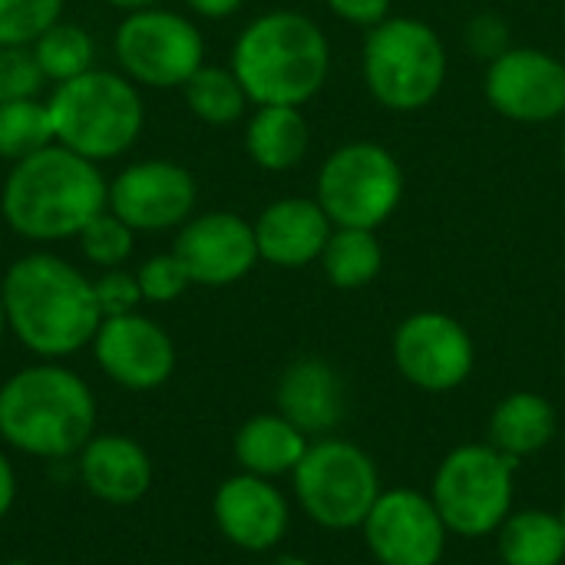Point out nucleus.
Masks as SVG:
<instances>
[{
    "label": "nucleus",
    "instance_id": "nucleus-1",
    "mask_svg": "<svg viewBox=\"0 0 565 565\" xmlns=\"http://www.w3.org/2000/svg\"><path fill=\"white\" fill-rule=\"evenodd\" d=\"M7 331L36 358L56 361L93 344L103 311L93 278L50 252L17 258L0 281Z\"/></svg>",
    "mask_w": 565,
    "mask_h": 565
},
{
    "label": "nucleus",
    "instance_id": "nucleus-2",
    "mask_svg": "<svg viewBox=\"0 0 565 565\" xmlns=\"http://www.w3.org/2000/svg\"><path fill=\"white\" fill-rule=\"evenodd\" d=\"M109 182L99 162L50 142L10 166L0 189V212L10 232L26 242H66L106 209Z\"/></svg>",
    "mask_w": 565,
    "mask_h": 565
},
{
    "label": "nucleus",
    "instance_id": "nucleus-3",
    "mask_svg": "<svg viewBox=\"0 0 565 565\" xmlns=\"http://www.w3.org/2000/svg\"><path fill=\"white\" fill-rule=\"evenodd\" d=\"M96 434L89 384L53 361L13 371L0 384V440L36 460L76 457Z\"/></svg>",
    "mask_w": 565,
    "mask_h": 565
},
{
    "label": "nucleus",
    "instance_id": "nucleus-4",
    "mask_svg": "<svg viewBox=\"0 0 565 565\" xmlns=\"http://www.w3.org/2000/svg\"><path fill=\"white\" fill-rule=\"evenodd\" d=\"M331 50L321 26L295 10L255 17L232 50V73L258 106H301L328 79Z\"/></svg>",
    "mask_w": 565,
    "mask_h": 565
},
{
    "label": "nucleus",
    "instance_id": "nucleus-5",
    "mask_svg": "<svg viewBox=\"0 0 565 565\" xmlns=\"http://www.w3.org/2000/svg\"><path fill=\"white\" fill-rule=\"evenodd\" d=\"M53 139L83 159L106 162L129 152L142 132L146 109L136 83L126 73L86 70L76 79L56 83L50 99Z\"/></svg>",
    "mask_w": 565,
    "mask_h": 565
},
{
    "label": "nucleus",
    "instance_id": "nucleus-6",
    "mask_svg": "<svg viewBox=\"0 0 565 565\" xmlns=\"http://www.w3.org/2000/svg\"><path fill=\"white\" fill-rule=\"evenodd\" d=\"M364 79L381 106L397 113L424 109L447 79V50L424 20L387 17L367 33Z\"/></svg>",
    "mask_w": 565,
    "mask_h": 565
},
{
    "label": "nucleus",
    "instance_id": "nucleus-7",
    "mask_svg": "<svg viewBox=\"0 0 565 565\" xmlns=\"http://www.w3.org/2000/svg\"><path fill=\"white\" fill-rule=\"evenodd\" d=\"M516 460L493 444H463L444 457L434 473L430 500L447 530L467 540L490 536L513 513Z\"/></svg>",
    "mask_w": 565,
    "mask_h": 565
},
{
    "label": "nucleus",
    "instance_id": "nucleus-8",
    "mask_svg": "<svg viewBox=\"0 0 565 565\" xmlns=\"http://www.w3.org/2000/svg\"><path fill=\"white\" fill-rule=\"evenodd\" d=\"M295 497L311 523L321 530H358L381 497L374 460L348 440H315L291 473Z\"/></svg>",
    "mask_w": 565,
    "mask_h": 565
},
{
    "label": "nucleus",
    "instance_id": "nucleus-9",
    "mask_svg": "<svg viewBox=\"0 0 565 565\" xmlns=\"http://www.w3.org/2000/svg\"><path fill=\"white\" fill-rule=\"evenodd\" d=\"M404 199V169L377 142H351L318 172V205L338 228H377Z\"/></svg>",
    "mask_w": 565,
    "mask_h": 565
},
{
    "label": "nucleus",
    "instance_id": "nucleus-10",
    "mask_svg": "<svg viewBox=\"0 0 565 565\" xmlns=\"http://www.w3.org/2000/svg\"><path fill=\"white\" fill-rule=\"evenodd\" d=\"M113 53L136 86L182 89L205 63V40L189 17L169 7H146L122 17Z\"/></svg>",
    "mask_w": 565,
    "mask_h": 565
},
{
    "label": "nucleus",
    "instance_id": "nucleus-11",
    "mask_svg": "<svg viewBox=\"0 0 565 565\" xmlns=\"http://www.w3.org/2000/svg\"><path fill=\"white\" fill-rule=\"evenodd\" d=\"M473 338L444 311H417L394 331V364L401 377L427 394H447L473 374Z\"/></svg>",
    "mask_w": 565,
    "mask_h": 565
},
{
    "label": "nucleus",
    "instance_id": "nucleus-12",
    "mask_svg": "<svg viewBox=\"0 0 565 565\" xmlns=\"http://www.w3.org/2000/svg\"><path fill=\"white\" fill-rule=\"evenodd\" d=\"M361 530L381 565H440L450 536L430 493L407 487L381 490Z\"/></svg>",
    "mask_w": 565,
    "mask_h": 565
},
{
    "label": "nucleus",
    "instance_id": "nucleus-13",
    "mask_svg": "<svg viewBox=\"0 0 565 565\" xmlns=\"http://www.w3.org/2000/svg\"><path fill=\"white\" fill-rule=\"evenodd\" d=\"M195 199L199 189L185 166L172 159H142L109 182L106 209L132 232H166L182 228L192 218Z\"/></svg>",
    "mask_w": 565,
    "mask_h": 565
},
{
    "label": "nucleus",
    "instance_id": "nucleus-14",
    "mask_svg": "<svg viewBox=\"0 0 565 565\" xmlns=\"http://www.w3.org/2000/svg\"><path fill=\"white\" fill-rule=\"evenodd\" d=\"M490 106L516 122H550L565 113V63L536 46H510L487 70Z\"/></svg>",
    "mask_w": 565,
    "mask_h": 565
},
{
    "label": "nucleus",
    "instance_id": "nucleus-15",
    "mask_svg": "<svg viewBox=\"0 0 565 565\" xmlns=\"http://www.w3.org/2000/svg\"><path fill=\"white\" fill-rule=\"evenodd\" d=\"M89 348L99 371L126 391H156L175 371V344L169 331L139 311L103 318Z\"/></svg>",
    "mask_w": 565,
    "mask_h": 565
},
{
    "label": "nucleus",
    "instance_id": "nucleus-16",
    "mask_svg": "<svg viewBox=\"0 0 565 565\" xmlns=\"http://www.w3.org/2000/svg\"><path fill=\"white\" fill-rule=\"evenodd\" d=\"M172 255L182 262L192 285H209V288L235 285L258 262L255 225H248L235 212L192 215L179 228Z\"/></svg>",
    "mask_w": 565,
    "mask_h": 565
},
{
    "label": "nucleus",
    "instance_id": "nucleus-17",
    "mask_svg": "<svg viewBox=\"0 0 565 565\" xmlns=\"http://www.w3.org/2000/svg\"><path fill=\"white\" fill-rule=\"evenodd\" d=\"M212 516L218 533L245 553L275 550L288 536L291 523L285 493L255 473H235L222 480L212 497Z\"/></svg>",
    "mask_w": 565,
    "mask_h": 565
},
{
    "label": "nucleus",
    "instance_id": "nucleus-18",
    "mask_svg": "<svg viewBox=\"0 0 565 565\" xmlns=\"http://www.w3.org/2000/svg\"><path fill=\"white\" fill-rule=\"evenodd\" d=\"M86 493L109 507H132L152 490V457L126 434H93L76 454Z\"/></svg>",
    "mask_w": 565,
    "mask_h": 565
},
{
    "label": "nucleus",
    "instance_id": "nucleus-19",
    "mask_svg": "<svg viewBox=\"0 0 565 565\" xmlns=\"http://www.w3.org/2000/svg\"><path fill=\"white\" fill-rule=\"evenodd\" d=\"M331 218L318 199H278L255 222L258 258L278 268H305L321 258Z\"/></svg>",
    "mask_w": 565,
    "mask_h": 565
},
{
    "label": "nucleus",
    "instance_id": "nucleus-20",
    "mask_svg": "<svg viewBox=\"0 0 565 565\" xmlns=\"http://www.w3.org/2000/svg\"><path fill=\"white\" fill-rule=\"evenodd\" d=\"M278 414L288 417L308 437L331 434L344 420L348 391L344 377L324 358H298L285 367L275 391Z\"/></svg>",
    "mask_w": 565,
    "mask_h": 565
},
{
    "label": "nucleus",
    "instance_id": "nucleus-21",
    "mask_svg": "<svg viewBox=\"0 0 565 565\" xmlns=\"http://www.w3.org/2000/svg\"><path fill=\"white\" fill-rule=\"evenodd\" d=\"M308 434L298 430L288 417L275 414H255L248 417L232 444V454L242 467V473H255L265 480L295 473L308 450Z\"/></svg>",
    "mask_w": 565,
    "mask_h": 565
},
{
    "label": "nucleus",
    "instance_id": "nucleus-22",
    "mask_svg": "<svg viewBox=\"0 0 565 565\" xmlns=\"http://www.w3.org/2000/svg\"><path fill=\"white\" fill-rule=\"evenodd\" d=\"M559 427L556 407L536 391L507 394L490 417V444L510 460L533 457L553 444Z\"/></svg>",
    "mask_w": 565,
    "mask_h": 565
},
{
    "label": "nucleus",
    "instance_id": "nucleus-23",
    "mask_svg": "<svg viewBox=\"0 0 565 565\" xmlns=\"http://www.w3.org/2000/svg\"><path fill=\"white\" fill-rule=\"evenodd\" d=\"M245 149L255 166L288 172L308 152V119L298 106H258L245 129Z\"/></svg>",
    "mask_w": 565,
    "mask_h": 565
},
{
    "label": "nucleus",
    "instance_id": "nucleus-24",
    "mask_svg": "<svg viewBox=\"0 0 565 565\" xmlns=\"http://www.w3.org/2000/svg\"><path fill=\"white\" fill-rule=\"evenodd\" d=\"M497 550L503 565H563L565 526L559 513L550 510L510 513L497 530Z\"/></svg>",
    "mask_w": 565,
    "mask_h": 565
},
{
    "label": "nucleus",
    "instance_id": "nucleus-25",
    "mask_svg": "<svg viewBox=\"0 0 565 565\" xmlns=\"http://www.w3.org/2000/svg\"><path fill=\"white\" fill-rule=\"evenodd\" d=\"M318 262L334 288L354 291V288L371 285L381 275L384 252L371 228H338L331 232Z\"/></svg>",
    "mask_w": 565,
    "mask_h": 565
},
{
    "label": "nucleus",
    "instance_id": "nucleus-26",
    "mask_svg": "<svg viewBox=\"0 0 565 565\" xmlns=\"http://www.w3.org/2000/svg\"><path fill=\"white\" fill-rule=\"evenodd\" d=\"M185 103L192 116H199L209 126H232L245 116V106L252 103L232 66H199L192 79L182 86Z\"/></svg>",
    "mask_w": 565,
    "mask_h": 565
},
{
    "label": "nucleus",
    "instance_id": "nucleus-27",
    "mask_svg": "<svg viewBox=\"0 0 565 565\" xmlns=\"http://www.w3.org/2000/svg\"><path fill=\"white\" fill-rule=\"evenodd\" d=\"M30 46H33V56H36L46 83H53V86L66 83V79H76L79 73L93 70L96 43H93V33L83 23L56 20Z\"/></svg>",
    "mask_w": 565,
    "mask_h": 565
},
{
    "label": "nucleus",
    "instance_id": "nucleus-28",
    "mask_svg": "<svg viewBox=\"0 0 565 565\" xmlns=\"http://www.w3.org/2000/svg\"><path fill=\"white\" fill-rule=\"evenodd\" d=\"M53 139V122L46 103L36 99H13L0 103V159L20 162L40 149H46Z\"/></svg>",
    "mask_w": 565,
    "mask_h": 565
},
{
    "label": "nucleus",
    "instance_id": "nucleus-29",
    "mask_svg": "<svg viewBox=\"0 0 565 565\" xmlns=\"http://www.w3.org/2000/svg\"><path fill=\"white\" fill-rule=\"evenodd\" d=\"M79 252L86 262H93L96 268H122L136 248V232L109 209H103L96 218H89L83 225V232L76 235Z\"/></svg>",
    "mask_w": 565,
    "mask_h": 565
},
{
    "label": "nucleus",
    "instance_id": "nucleus-30",
    "mask_svg": "<svg viewBox=\"0 0 565 565\" xmlns=\"http://www.w3.org/2000/svg\"><path fill=\"white\" fill-rule=\"evenodd\" d=\"M63 20V0H0V46H30Z\"/></svg>",
    "mask_w": 565,
    "mask_h": 565
},
{
    "label": "nucleus",
    "instance_id": "nucleus-31",
    "mask_svg": "<svg viewBox=\"0 0 565 565\" xmlns=\"http://www.w3.org/2000/svg\"><path fill=\"white\" fill-rule=\"evenodd\" d=\"M136 281H139L142 301H149V305L179 301V298L189 291V285H192L189 271L182 268V262H179L172 252L146 258V262L136 268Z\"/></svg>",
    "mask_w": 565,
    "mask_h": 565
},
{
    "label": "nucleus",
    "instance_id": "nucleus-32",
    "mask_svg": "<svg viewBox=\"0 0 565 565\" xmlns=\"http://www.w3.org/2000/svg\"><path fill=\"white\" fill-rule=\"evenodd\" d=\"M46 76L33 56V46H0V103L36 99Z\"/></svg>",
    "mask_w": 565,
    "mask_h": 565
},
{
    "label": "nucleus",
    "instance_id": "nucleus-33",
    "mask_svg": "<svg viewBox=\"0 0 565 565\" xmlns=\"http://www.w3.org/2000/svg\"><path fill=\"white\" fill-rule=\"evenodd\" d=\"M96 288V301L103 318H116V315H132L142 305V291L136 281V271L126 268H106L99 278H93Z\"/></svg>",
    "mask_w": 565,
    "mask_h": 565
},
{
    "label": "nucleus",
    "instance_id": "nucleus-34",
    "mask_svg": "<svg viewBox=\"0 0 565 565\" xmlns=\"http://www.w3.org/2000/svg\"><path fill=\"white\" fill-rule=\"evenodd\" d=\"M467 46L473 50V56L480 60H497L510 50V30L507 20L497 13H480L467 23Z\"/></svg>",
    "mask_w": 565,
    "mask_h": 565
},
{
    "label": "nucleus",
    "instance_id": "nucleus-35",
    "mask_svg": "<svg viewBox=\"0 0 565 565\" xmlns=\"http://www.w3.org/2000/svg\"><path fill=\"white\" fill-rule=\"evenodd\" d=\"M328 7H331L341 20H348V23L377 26L381 20H387L391 0H328Z\"/></svg>",
    "mask_w": 565,
    "mask_h": 565
},
{
    "label": "nucleus",
    "instance_id": "nucleus-36",
    "mask_svg": "<svg viewBox=\"0 0 565 565\" xmlns=\"http://www.w3.org/2000/svg\"><path fill=\"white\" fill-rule=\"evenodd\" d=\"M13 500H17V473L10 457L0 450V520L13 510Z\"/></svg>",
    "mask_w": 565,
    "mask_h": 565
},
{
    "label": "nucleus",
    "instance_id": "nucleus-37",
    "mask_svg": "<svg viewBox=\"0 0 565 565\" xmlns=\"http://www.w3.org/2000/svg\"><path fill=\"white\" fill-rule=\"evenodd\" d=\"M185 3H189V10H195L205 20H225L235 10H242L245 0H185Z\"/></svg>",
    "mask_w": 565,
    "mask_h": 565
},
{
    "label": "nucleus",
    "instance_id": "nucleus-38",
    "mask_svg": "<svg viewBox=\"0 0 565 565\" xmlns=\"http://www.w3.org/2000/svg\"><path fill=\"white\" fill-rule=\"evenodd\" d=\"M109 7H116V10H126V13H132V10H146V7H162L166 0H106Z\"/></svg>",
    "mask_w": 565,
    "mask_h": 565
},
{
    "label": "nucleus",
    "instance_id": "nucleus-39",
    "mask_svg": "<svg viewBox=\"0 0 565 565\" xmlns=\"http://www.w3.org/2000/svg\"><path fill=\"white\" fill-rule=\"evenodd\" d=\"M271 565H311V563H305V559H298V556H281V559H275Z\"/></svg>",
    "mask_w": 565,
    "mask_h": 565
},
{
    "label": "nucleus",
    "instance_id": "nucleus-40",
    "mask_svg": "<svg viewBox=\"0 0 565 565\" xmlns=\"http://www.w3.org/2000/svg\"><path fill=\"white\" fill-rule=\"evenodd\" d=\"M7 334V308H3V295H0V338Z\"/></svg>",
    "mask_w": 565,
    "mask_h": 565
},
{
    "label": "nucleus",
    "instance_id": "nucleus-41",
    "mask_svg": "<svg viewBox=\"0 0 565 565\" xmlns=\"http://www.w3.org/2000/svg\"><path fill=\"white\" fill-rule=\"evenodd\" d=\"M559 520H563V526H565V500H563V510H559Z\"/></svg>",
    "mask_w": 565,
    "mask_h": 565
},
{
    "label": "nucleus",
    "instance_id": "nucleus-42",
    "mask_svg": "<svg viewBox=\"0 0 565 565\" xmlns=\"http://www.w3.org/2000/svg\"><path fill=\"white\" fill-rule=\"evenodd\" d=\"M7 565H26V563H20V559H13V563H7Z\"/></svg>",
    "mask_w": 565,
    "mask_h": 565
},
{
    "label": "nucleus",
    "instance_id": "nucleus-43",
    "mask_svg": "<svg viewBox=\"0 0 565 565\" xmlns=\"http://www.w3.org/2000/svg\"><path fill=\"white\" fill-rule=\"evenodd\" d=\"M563 166H565V139H563Z\"/></svg>",
    "mask_w": 565,
    "mask_h": 565
},
{
    "label": "nucleus",
    "instance_id": "nucleus-44",
    "mask_svg": "<svg viewBox=\"0 0 565 565\" xmlns=\"http://www.w3.org/2000/svg\"><path fill=\"white\" fill-rule=\"evenodd\" d=\"M56 565H66V563H56Z\"/></svg>",
    "mask_w": 565,
    "mask_h": 565
}]
</instances>
